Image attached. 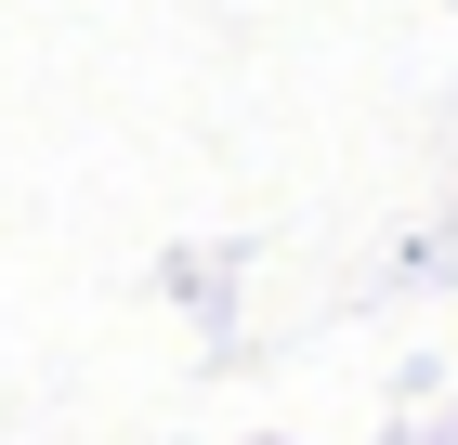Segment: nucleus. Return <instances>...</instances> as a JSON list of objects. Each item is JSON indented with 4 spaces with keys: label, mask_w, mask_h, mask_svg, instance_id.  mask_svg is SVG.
Segmentation results:
<instances>
[]
</instances>
